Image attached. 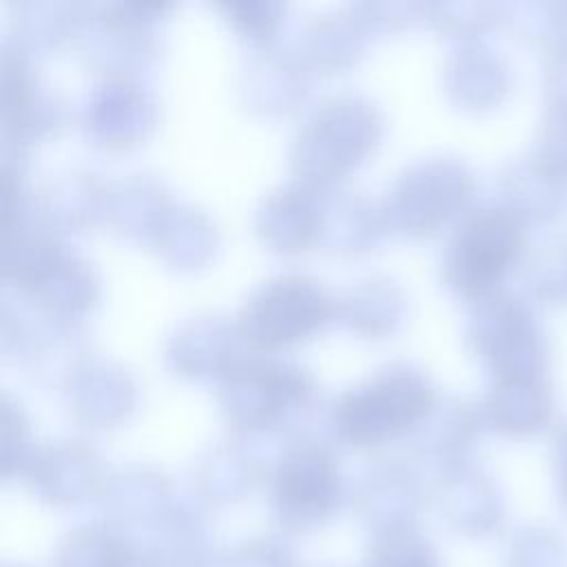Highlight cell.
I'll return each instance as SVG.
<instances>
[{"label":"cell","mask_w":567,"mask_h":567,"mask_svg":"<svg viewBox=\"0 0 567 567\" xmlns=\"http://www.w3.org/2000/svg\"><path fill=\"white\" fill-rule=\"evenodd\" d=\"M523 244L525 226L514 208L507 204L478 208L465 217L447 244V279L465 295H483L516 261Z\"/></svg>","instance_id":"1"},{"label":"cell","mask_w":567,"mask_h":567,"mask_svg":"<svg viewBox=\"0 0 567 567\" xmlns=\"http://www.w3.org/2000/svg\"><path fill=\"white\" fill-rule=\"evenodd\" d=\"M432 403L427 381L408 368H392L348 390L337 403L341 430L359 443H374L419 419Z\"/></svg>","instance_id":"2"},{"label":"cell","mask_w":567,"mask_h":567,"mask_svg":"<svg viewBox=\"0 0 567 567\" xmlns=\"http://www.w3.org/2000/svg\"><path fill=\"white\" fill-rule=\"evenodd\" d=\"M476 339L501 377H540L547 343L532 310L514 297H494L476 317Z\"/></svg>","instance_id":"3"},{"label":"cell","mask_w":567,"mask_h":567,"mask_svg":"<svg viewBox=\"0 0 567 567\" xmlns=\"http://www.w3.org/2000/svg\"><path fill=\"white\" fill-rule=\"evenodd\" d=\"M326 299L315 281L301 275H281L264 286L246 306V330L259 343H277L315 326Z\"/></svg>","instance_id":"4"},{"label":"cell","mask_w":567,"mask_h":567,"mask_svg":"<svg viewBox=\"0 0 567 567\" xmlns=\"http://www.w3.org/2000/svg\"><path fill=\"white\" fill-rule=\"evenodd\" d=\"M275 494L288 516H321L330 509L337 494L332 456L321 447H299L290 452L275 474Z\"/></svg>","instance_id":"5"},{"label":"cell","mask_w":567,"mask_h":567,"mask_svg":"<svg viewBox=\"0 0 567 567\" xmlns=\"http://www.w3.org/2000/svg\"><path fill=\"white\" fill-rule=\"evenodd\" d=\"M494 390L492 412L505 430H534L551 412V396L540 377H501Z\"/></svg>","instance_id":"6"},{"label":"cell","mask_w":567,"mask_h":567,"mask_svg":"<svg viewBox=\"0 0 567 567\" xmlns=\"http://www.w3.org/2000/svg\"><path fill=\"white\" fill-rule=\"evenodd\" d=\"M60 567H137V560L122 540L100 532H84L66 543Z\"/></svg>","instance_id":"7"},{"label":"cell","mask_w":567,"mask_h":567,"mask_svg":"<svg viewBox=\"0 0 567 567\" xmlns=\"http://www.w3.org/2000/svg\"><path fill=\"white\" fill-rule=\"evenodd\" d=\"M372 567H436L425 545L408 529H390L372 551Z\"/></svg>","instance_id":"8"},{"label":"cell","mask_w":567,"mask_h":567,"mask_svg":"<svg viewBox=\"0 0 567 567\" xmlns=\"http://www.w3.org/2000/svg\"><path fill=\"white\" fill-rule=\"evenodd\" d=\"M538 159L558 175L567 173V102L551 100L540 128Z\"/></svg>","instance_id":"9"},{"label":"cell","mask_w":567,"mask_h":567,"mask_svg":"<svg viewBox=\"0 0 567 567\" xmlns=\"http://www.w3.org/2000/svg\"><path fill=\"white\" fill-rule=\"evenodd\" d=\"M536 288L554 299L567 297V244H554L536 261Z\"/></svg>","instance_id":"10"},{"label":"cell","mask_w":567,"mask_h":567,"mask_svg":"<svg viewBox=\"0 0 567 567\" xmlns=\"http://www.w3.org/2000/svg\"><path fill=\"white\" fill-rule=\"evenodd\" d=\"M556 463H558V474H560V485L567 496V423L560 427L556 436Z\"/></svg>","instance_id":"11"}]
</instances>
